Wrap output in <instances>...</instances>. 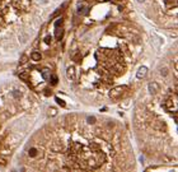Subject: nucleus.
<instances>
[{
  "label": "nucleus",
  "mask_w": 178,
  "mask_h": 172,
  "mask_svg": "<svg viewBox=\"0 0 178 172\" xmlns=\"http://www.w3.org/2000/svg\"><path fill=\"white\" fill-rule=\"evenodd\" d=\"M27 59H28V56H26V55H23V56H22V63H27Z\"/></svg>",
  "instance_id": "a211bd4d"
},
{
  "label": "nucleus",
  "mask_w": 178,
  "mask_h": 172,
  "mask_svg": "<svg viewBox=\"0 0 178 172\" xmlns=\"http://www.w3.org/2000/svg\"><path fill=\"white\" fill-rule=\"evenodd\" d=\"M62 24V18H59L56 22H55V27H60Z\"/></svg>",
  "instance_id": "ddd939ff"
},
{
  "label": "nucleus",
  "mask_w": 178,
  "mask_h": 172,
  "mask_svg": "<svg viewBox=\"0 0 178 172\" xmlns=\"http://www.w3.org/2000/svg\"><path fill=\"white\" fill-rule=\"evenodd\" d=\"M146 74H148V68H146V66H141V68L137 70L136 77H137L139 79H143V78L146 77Z\"/></svg>",
  "instance_id": "7ed1b4c3"
},
{
  "label": "nucleus",
  "mask_w": 178,
  "mask_h": 172,
  "mask_svg": "<svg viewBox=\"0 0 178 172\" xmlns=\"http://www.w3.org/2000/svg\"><path fill=\"white\" fill-rule=\"evenodd\" d=\"M66 75L70 80H75V68L74 66H69L68 70H66Z\"/></svg>",
  "instance_id": "39448f33"
},
{
  "label": "nucleus",
  "mask_w": 178,
  "mask_h": 172,
  "mask_svg": "<svg viewBox=\"0 0 178 172\" xmlns=\"http://www.w3.org/2000/svg\"><path fill=\"white\" fill-rule=\"evenodd\" d=\"M19 77H20L22 79H27V78H28V74H27V73H20Z\"/></svg>",
  "instance_id": "2eb2a0df"
},
{
  "label": "nucleus",
  "mask_w": 178,
  "mask_h": 172,
  "mask_svg": "<svg viewBox=\"0 0 178 172\" xmlns=\"http://www.w3.org/2000/svg\"><path fill=\"white\" fill-rule=\"evenodd\" d=\"M177 98L174 97V100H173V97H170V98H168L167 101H165V107L168 108V110H173V107L177 110V101H176Z\"/></svg>",
  "instance_id": "f03ea898"
},
{
  "label": "nucleus",
  "mask_w": 178,
  "mask_h": 172,
  "mask_svg": "<svg viewBox=\"0 0 178 172\" xmlns=\"http://www.w3.org/2000/svg\"><path fill=\"white\" fill-rule=\"evenodd\" d=\"M52 38H54V37H52V36H47V37H46V38H44V42H46L47 45H50L51 42H52Z\"/></svg>",
  "instance_id": "f8f14e48"
},
{
  "label": "nucleus",
  "mask_w": 178,
  "mask_h": 172,
  "mask_svg": "<svg viewBox=\"0 0 178 172\" xmlns=\"http://www.w3.org/2000/svg\"><path fill=\"white\" fill-rule=\"evenodd\" d=\"M56 102H57L59 104H60V106H62V107L65 106V102H64L61 98H59V97H56Z\"/></svg>",
  "instance_id": "4468645a"
},
{
  "label": "nucleus",
  "mask_w": 178,
  "mask_h": 172,
  "mask_svg": "<svg viewBox=\"0 0 178 172\" xmlns=\"http://www.w3.org/2000/svg\"><path fill=\"white\" fill-rule=\"evenodd\" d=\"M37 153H38V152H37V149H36V148H31V149H29V152H28L29 157H36Z\"/></svg>",
  "instance_id": "1a4fd4ad"
},
{
  "label": "nucleus",
  "mask_w": 178,
  "mask_h": 172,
  "mask_svg": "<svg viewBox=\"0 0 178 172\" xmlns=\"http://www.w3.org/2000/svg\"><path fill=\"white\" fill-rule=\"evenodd\" d=\"M148 88H149V92L154 94V93H157L159 91V84L157 83V82H151V83H149Z\"/></svg>",
  "instance_id": "20e7f679"
},
{
  "label": "nucleus",
  "mask_w": 178,
  "mask_h": 172,
  "mask_svg": "<svg viewBox=\"0 0 178 172\" xmlns=\"http://www.w3.org/2000/svg\"><path fill=\"white\" fill-rule=\"evenodd\" d=\"M137 1H139V3H143V1H144V0H137Z\"/></svg>",
  "instance_id": "aec40b11"
},
{
  "label": "nucleus",
  "mask_w": 178,
  "mask_h": 172,
  "mask_svg": "<svg viewBox=\"0 0 178 172\" xmlns=\"http://www.w3.org/2000/svg\"><path fill=\"white\" fill-rule=\"evenodd\" d=\"M13 96L15 97V98H19V97L22 96V93H19V92H17V91H14V92H13Z\"/></svg>",
  "instance_id": "dca6fc26"
},
{
  "label": "nucleus",
  "mask_w": 178,
  "mask_h": 172,
  "mask_svg": "<svg viewBox=\"0 0 178 172\" xmlns=\"http://www.w3.org/2000/svg\"><path fill=\"white\" fill-rule=\"evenodd\" d=\"M31 59H32V60H34V61H38V60H41V54H38V52H32V54H31Z\"/></svg>",
  "instance_id": "6e6552de"
},
{
  "label": "nucleus",
  "mask_w": 178,
  "mask_h": 172,
  "mask_svg": "<svg viewBox=\"0 0 178 172\" xmlns=\"http://www.w3.org/2000/svg\"><path fill=\"white\" fill-rule=\"evenodd\" d=\"M50 115H52V116H55L56 115V108H50Z\"/></svg>",
  "instance_id": "f3484780"
},
{
  "label": "nucleus",
  "mask_w": 178,
  "mask_h": 172,
  "mask_svg": "<svg viewBox=\"0 0 178 172\" xmlns=\"http://www.w3.org/2000/svg\"><path fill=\"white\" fill-rule=\"evenodd\" d=\"M41 75H42V78H43L44 80H48V79H50V75H51V71H50L48 69H43V70L41 71Z\"/></svg>",
  "instance_id": "423d86ee"
},
{
  "label": "nucleus",
  "mask_w": 178,
  "mask_h": 172,
  "mask_svg": "<svg viewBox=\"0 0 178 172\" xmlns=\"http://www.w3.org/2000/svg\"><path fill=\"white\" fill-rule=\"evenodd\" d=\"M48 80H50L54 86L57 84V77H56V75H50V79H48Z\"/></svg>",
  "instance_id": "9d476101"
},
{
  "label": "nucleus",
  "mask_w": 178,
  "mask_h": 172,
  "mask_svg": "<svg viewBox=\"0 0 178 172\" xmlns=\"http://www.w3.org/2000/svg\"><path fill=\"white\" fill-rule=\"evenodd\" d=\"M87 121H88V124H95V117L94 116H88Z\"/></svg>",
  "instance_id": "9b49d317"
},
{
  "label": "nucleus",
  "mask_w": 178,
  "mask_h": 172,
  "mask_svg": "<svg viewBox=\"0 0 178 172\" xmlns=\"http://www.w3.org/2000/svg\"><path fill=\"white\" fill-rule=\"evenodd\" d=\"M125 89H126L125 86H117V87L112 88V89L109 91V97H111L112 100H117V98H120V97L123 94Z\"/></svg>",
  "instance_id": "f257e3e1"
},
{
  "label": "nucleus",
  "mask_w": 178,
  "mask_h": 172,
  "mask_svg": "<svg viewBox=\"0 0 178 172\" xmlns=\"http://www.w3.org/2000/svg\"><path fill=\"white\" fill-rule=\"evenodd\" d=\"M55 36H56L57 40H61V37H62V29H61L60 27H55Z\"/></svg>",
  "instance_id": "0eeeda50"
},
{
  "label": "nucleus",
  "mask_w": 178,
  "mask_h": 172,
  "mask_svg": "<svg viewBox=\"0 0 178 172\" xmlns=\"http://www.w3.org/2000/svg\"><path fill=\"white\" fill-rule=\"evenodd\" d=\"M167 73H168L167 69H163V70H162V74H164V75H167Z\"/></svg>",
  "instance_id": "6ab92c4d"
}]
</instances>
